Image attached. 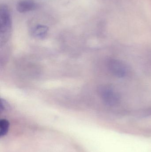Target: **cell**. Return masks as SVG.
<instances>
[{
	"mask_svg": "<svg viewBox=\"0 0 151 152\" xmlns=\"http://www.w3.org/2000/svg\"><path fill=\"white\" fill-rule=\"evenodd\" d=\"M9 106V104L5 100L3 99H1V111L7 110Z\"/></svg>",
	"mask_w": 151,
	"mask_h": 152,
	"instance_id": "7",
	"label": "cell"
},
{
	"mask_svg": "<svg viewBox=\"0 0 151 152\" xmlns=\"http://www.w3.org/2000/svg\"><path fill=\"white\" fill-rule=\"evenodd\" d=\"M11 16L9 8L5 4L0 7V37L1 45L4 44L9 39L12 32Z\"/></svg>",
	"mask_w": 151,
	"mask_h": 152,
	"instance_id": "1",
	"label": "cell"
},
{
	"mask_svg": "<svg viewBox=\"0 0 151 152\" xmlns=\"http://www.w3.org/2000/svg\"><path fill=\"white\" fill-rule=\"evenodd\" d=\"M49 28L44 25H38L32 30V34L34 37L39 39H43L47 36Z\"/></svg>",
	"mask_w": 151,
	"mask_h": 152,
	"instance_id": "5",
	"label": "cell"
},
{
	"mask_svg": "<svg viewBox=\"0 0 151 152\" xmlns=\"http://www.w3.org/2000/svg\"><path fill=\"white\" fill-rule=\"evenodd\" d=\"M107 67L110 72L118 77H126L128 72V69L125 63L115 59H110L108 60Z\"/></svg>",
	"mask_w": 151,
	"mask_h": 152,
	"instance_id": "3",
	"label": "cell"
},
{
	"mask_svg": "<svg viewBox=\"0 0 151 152\" xmlns=\"http://www.w3.org/2000/svg\"><path fill=\"white\" fill-rule=\"evenodd\" d=\"M37 4L30 0H22L17 4V10L20 13H25L35 10Z\"/></svg>",
	"mask_w": 151,
	"mask_h": 152,
	"instance_id": "4",
	"label": "cell"
},
{
	"mask_svg": "<svg viewBox=\"0 0 151 152\" xmlns=\"http://www.w3.org/2000/svg\"><path fill=\"white\" fill-rule=\"evenodd\" d=\"M9 122L5 119H3L0 121V136L1 137L6 135L9 131Z\"/></svg>",
	"mask_w": 151,
	"mask_h": 152,
	"instance_id": "6",
	"label": "cell"
},
{
	"mask_svg": "<svg viewBox=\"0 0 151 152\" xmlns=\"http://www.w3.org/2000/svg\"><path fill=\"white\" fill-rule=\"evenodd\" d=\"M99 94L103 101L107 105L115 106L119 103L120 97L118 94L110 87L105 86L100 87Z\"/></svg>",
	"mask_w": 151,
	"mask_h": 152,
	"instance_id": "2",
	"label": "cell"
}]
</instances>
